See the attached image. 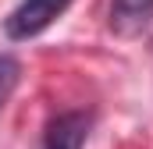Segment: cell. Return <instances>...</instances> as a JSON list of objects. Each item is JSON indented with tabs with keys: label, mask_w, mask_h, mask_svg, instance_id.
I'll return each instance as SVG.
<instances>
[{
	"label": "cell",
	"mask_w": 153,
	"mask_h": 149,
	"mask_svg": "<svg viewBox=\"0 0 153 149\" xmlns=\"http://www.w3.org/2000/svg\"><path fill=\"white\" fill-rule=\"evenodd\" d=\"M68 4H71V0H22V4L7 14L4 32H7V39H32V36H39L46 25H53V21L68 11Z\"/></svg>",
	"instance_id": "cell-1"
},
{
	"label": "cell",
	"mask_w": 153,
	"mask_h": 149,
	"mask_svg": "<svg viewBox=\"0 0 153 149\" xmlns=\"http://www.w3.org/2000/svg\"><path fill=\"white\" fill-rule=\"evenodd\" d=\"M89 128H93V117L89 114L68 110V114H61V117L50 121L43 149H82L85 139H89Z\"/></svg>",
	"instance_id": "cell-2"
},
{
	"label": "cell",
	"mask_w": 153,
	"mask_h": 149,
	"mask_svg": "<svg viewBox=\"0 0 153 149\" xmlns=\"http://www.w3.org/2000/svg\"><path fill=\"white\" fill-rule=\"evenodd\" d=\"M18 78H22V64L11 53H0V110L7 107L11 92L18 89Z\"/></svg>",
	"instance_id": "cell-4"
},
{
	"label": "cell",
	"mask_w": 153,
	"mask_h": 149,
	"mask_svg": "<svg viewBox=\"0 0 153 149\" xmlns=\"http://www.w3.org/2000/svg\"><path fill=\"white\" fill-rule=\"evenodd\" d=\"M153 0H114L111 4V29L121 39H135L150 29Z\"/></svg>",
	"instance_id": "cell-3"
}]
</instances>
